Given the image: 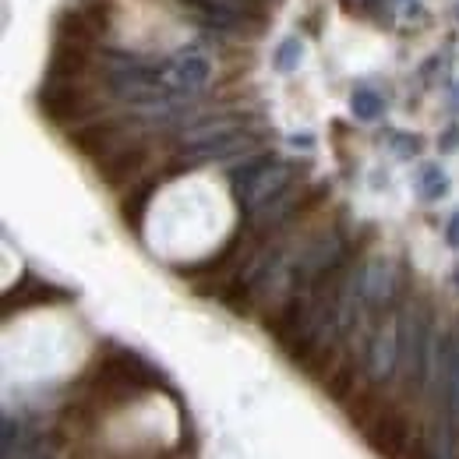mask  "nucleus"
Here are the masks:
<instances>
[{"mask_svg": "<svg viewBox=\"0 0 459 459\" xmlns=\"http://www.w3.org/2000/svg\"><path fill=\"white\" fill-rule=\"evenodd\" d=\"M290 177H293L290 163L276 160V156H247L244 167L230 173L233 195L247 212H258L262 205H269L273 198L290 191Z\"/></svg>", "mask_w": 459, "mask_h": 459, "instance_id": "f257e3e1", "label": "nucleus"}, {"mask_svg": "<svg viewBox=\"0 0 459 459\" xmlns=\"http://www.w3.org/2000/svg\"><path fill=\"white\" fill-rule=\"evenodd\" d=\"M435 382H438V417H446L459 435V336L446 333L435 346Z\"/></svg>", "mask_w": 459, "mask_h": 459, "instance_id": "f03ea898", "label": "nucleus"}, {"mask_svg": "<svg viewBox=\"0 0 459 459\" xmlns=\"http://www.w3.org/2000/svg\"><path fill=\"white\" fill-rule=\"evenodd\" d=\"M417 191H420L424 202H438V198L449 191V177H446V170L435 167V163H424V167L417 170Z\"/></svg>", "mask_w": 459, "mask_h": 459, "instance_id": "423d86ee", "label": "nucleus"}, {"mask_svg": "<svg viewBox=\"0 0 459 459\" xmlns=\"http://www.w3.org/2000/svg\"><path fill=\"white\" fill-rule=\"evenodd\" d=\"M396 368H400V336L393 329H378V336L371 340V350H368V371L375 382H382Z\"/></svg>", "mask_w": 459, "mask_h": 459, "instance_id": "39448f33", "label": "nucleus"}, {"mask_svg": "<svg viewBox=\"0 0 459 459\" xmlns=\"http://www.w3.org/2000/svg\"><path fill=\"white\" fill-rule=\"evenodd\" d=\"M446 237H449V244H453V247H459V212L453 216V223L446 227Z\"/></svg>", "mask_w": 459, "mask_h": 459, "instance_id": "9d476101", "label": "nucleus"}, {"mask_svg": "<svg viewBox=\"0 0 459 459\" xmlns=\"http://www.w3.org/2000/svg\"><path fill=\"white\" fill-rule=\"evenodd\" d=\"M364 438L368 446L385 459H406L410 449L417 446L413 442V431H410V420L396 413V410H382L368 428H364Z\"/></svg>", "mask_w": 459, "mask_h": 459, "instance_id": "7ed1b4c3", "label": "nucleus"}, {"mask_svg": "<svg viewBox=\"0 0 459 459\" xmlns=\"http://www.w3.org/2000/svg\"><path fill=\"white\" fill-rule=\"evenodd\" d=\"M382 110H385V100L375 89H357L353 92V114L360 117V120H378Z\"/></svg>", "mask_w": 459, "mask_h": 459, "instance_id": "0eeeda50", "label": "nucleus"}, {"mask_svg": "<svg viewBox=\"0 0 459 459\" xmlns=\"http://www.w3.org/2000/svg\"><path fill=\"white\" fill-rule=\"evenodd\" d=\"M297 57H300V43H287V47L280 50V60H276V64H280L283 71H290V64H293Z\"/></svg>", "mask_w": 459, "mask_h": 459, "instance_id": "6e6552de", "label": "nucleus"}, {"mask_svg": "<svg viewBox=\"0 0 459 459\" xmlns=\"http://www.w3.org/2000/svg\"><path fill=\"white\" fill-rule=\"evenodd\" d=\"M456 142H459V131H456V127H449V131H446V142H442V149H453Z\"/></svg>", "mask_w": 459, "mask_h": 459, "instance_id": "9b49d317", "label": "nucleus"}, {"mask_svg": "<svg viewBox=\"0 0 459 459\" xmlns=\"http://www.w3.org/2000/svg\"><path fill=\"white\" fill-rule=\"evenodd\" d=\"M456 283H459V273H456Z\"/></svg>", "mask_w": 459, "mask_h": 459, "instance_id": "f8f14e48", "label": "nucleus"}, {"mask_svg": "<svg viewBox=\"0 0 459 459\" xmlns=\"http://www.w3.org/2000/svg\"><path fill=\"white\" fill-rule=\"evenodd\" d=\"M209 74H212V67H209L205 57H177L170 67L163 71L170 92H177V96H191V92L205 89V85H209Z\"/></svg>", "mask_w": 459, "mask_h": 459, "instance_id": "20e7f679", "label": "nucleus"}, {"mask_svg": "<svg viewBox=\"0 0 459 459\" xmlns=\"http://www.w3.org/2000/svg\"><path fill=\"white\" fill-rule=\"evenodd\" d=\"M393 145H396V152H417V138H393Z\"/></svg>", "mask_w": 459, "mask_h": 459, "instance_id": "1a4fd4ad", "label": "nucleus"}]
</instances>
